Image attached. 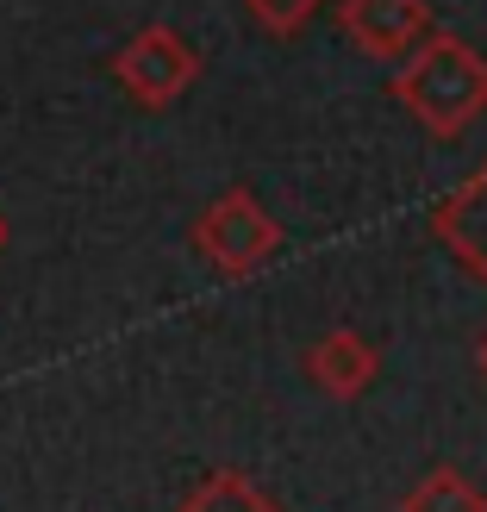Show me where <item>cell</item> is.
Returning <instances> with one entry per match:
<instances>
[{"label": "cell", "mask_w": 487, "mask_h": 512, "mask_svg": "<svg viewBox=\"0 0 487 512\" xmlns=\"http://www.w3.org/2000/svg\"><path fill=\"white\" fill-rule=\"evenodd\" d=\"M394 94L413 107L431 132H463V125L487 107V63L463 38H425L413 63L394 75Z\"/></svg>", "instance_id": "obj_1"}, {"label": "cell", "mask_w": 487, "mask_h": 512, "mask_svg": "<svg viewBox=\"0 0 487 512\" xmlns=\"http://www.w3.org/2000/svg\"><path fill=\"white\" fill-rule=\"evenodd\" d=\"M281 244V225L263 213V200L250 188H225L207 213L194 219V250L213 256L225 275H250L256 263H269Z\"/></svg>", "instance_id": "obj_2"}, {"label": "cell", "mask_w": 487, "mask_h": 512, "mask_svg": "<svg viewBox=\"0 0 487 512\" xmlns=\"http://www.w3.org/2000/svg\"><path fill=\"white\" fill-rule=\"evenodd\" d=\"M113 75L125 82L132 100H144V107H169V100L200 75V57L169 32V25H144V32L113 57Z\"/></svg>", "instance_id": "obj_3"}, {"label": "cell", "mask_w": 487, "mask_h": 512, "mask_svg": "<svg viewBox=\"0 0 487 512\" xmlns=\"http://www.w3.org/2000/svg\"><path fill=\"white\" fill-rule=\"evenodd\" d=\"M300 369L313 375L319 394H331V400H356V394H369V381H375L381 363H375V344L363 338V331L338 325V331H325V338L306 350Z\"/></svg>", "instance_id": "obj_4"}, {"label": "cell", "mask_w": 487, "mask_h": 512, "mask_svg": "<svg viewBox=\"0 0 487 512\" xmlns=\"http://www.w3.org/2000/svg\"><path fill=\"white\" fill-rule=\"evenodd\" d=\"M425 25V0H344V32L375 57H400L406 44L425 38Z\"/></svg>", "instance_id": "obj_5"}, {"label": "cell", "mask_w": 487, "mask_h": 512, "mask_svg": "<svg viewBox=\"0 0 487 512\" xmlns=\"http://www.w3.org/2000/svg\"><path fill=\"white\" fill-rule=\"evenodd\" d=\"M438 238L456 244V256L475 263L481 281H487V163L475 169L469 188H456L444 207H438Z\"/></svg>", "instance_id": "obj_6"}, {"label": "cell", "mask_w": 487, "mask_h": 512, "mask_svg": "<svg viewBox=\"0 0 487 512\" xmlns=\"http://www.w3.org/2000/svg\"><path fill=\"white\" fill-rule=\"evenodd\" d=\"M400 512H487V494L463 469H431L419 488L400 500Z\"/></svg>", "instance_id": "obj_7"}, {"label": "cell", "mask_w": 487, "mask_h": 512, "mask_svg": "<svg viewBox=\"0 0 487 512\" xmlns=\"http://www.w3.org/2000/svg\"><path fill=\"white\" fill-rule=\"evenodd\" d=\"M182 512H281L275 500H263L250 488L244 475H232V469H219L207 488H194V500L182 506Z\"/></svg>", "instance_id": "obj_8"}, {"label": "cell", "mask_w": 487, "mask_h": 512, "mask_svg": "<svg viewBox=\"0 0 487 512\" xmlns=\"http://www.w3.org/2000/svg\"><path fill=\"white\" fill-rule=\"evenodd\" d=\"M313 7L319 0H250V13L263 19V32H294V25H306Z\"/></svg>", "instance_id": "obj_9"}, {"label": "cell", "mask_w": 487, "mask_h": 512, "mask_svg": "<svg viewBox=\"0 0 487 512\" xmlns=\"http://www.w3.org/2000/svg\"><path fill=\"white\" fill-rule=\"evenodd\" d=\"M475 369H481V381H487V338H481V350H475Z\"/></svg>", "instance_id": "obj_10"}, {"label": "cell", "mask_w": 487, "mask_h": 512, "mask_svg": "<svg viewBox=\"0 0 487 512\" xmlns=\"http://www.w3.org/2000/svg\"><path fill=\"white\" fill-rule=\"evenodd\" d=\"M0 250H7V213H0Z\"/></svg>", "instance_id": "obj_11"}]
</instances>
